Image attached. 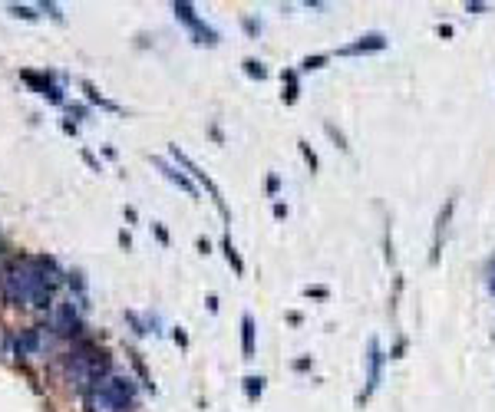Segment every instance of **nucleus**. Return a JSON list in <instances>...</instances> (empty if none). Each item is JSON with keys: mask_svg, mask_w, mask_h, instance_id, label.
<instances>
[{"mask_svg": "<svg viewBox=\"0 0 495 412\" xmlns=\"http://www.w3.org/2000/svg\"><path fill=\"white\" fill-rule=\"evenodd\" d=\"M40 346V333L37 330H27L23 336H17V353H33Z\"/></svg>", "mask_w": 495, "mask_h": 412, "instance_id": "nucleus-4", "label": "nucleus"}, {"mask_svg": "<svg viewBox=\"0 0 495 412\" xmlns=\"http://www.w3.org/2000/svg\"><path fill=\"white\" fill-rule=\"evenodd\" d=\"M57 333H77V314H73V304L57 310Z\"/></svg>", "mask_w": 495, "mask_h": 412, "instance_id": "nucleus-2", "label": "nucleus"}, {"mask_svg": "<svg viewBox=\"0 0 495 412\" xmlns=\"http://www.w3.org/2000/svg\"><path fill=\"white\" fill-rule=\"evenodd\" d=\"M57 284V264L50 258H27L13 261L0 274V290L10 304H30V307H47Z\"/></svg>", "mask_w": 495, "mask_h": 412, "instance_id": "nucleus-1", "label": "nucleus"}, {"mask_svg": "<svg viewBox=\"0 0 495 412\" xmlns=\"http://www.w3.org/2000/svg\"><path fill=\"white\" fill-rule=\"evenodd\" d=\"M23 79H27V83H33V86H37L40 93H43V96H50V99H60V89L53 86V83H50L47 76H37V73H23Z\"/></svg>", "mask_w": 495, "mask_h": 412, "instance_id": "nucleus-3", "label": "nucleus"}, {"mask_svg": "<svg viewBox=\"0 0 495 412\" xmlns=\"http://www.w3.org/2000/svg\"><path fill=\"white\" fill-rule=\"evenodd\" d=\"M13 13H17V17H33V10L30 7H13Z\"/></svg>", "mask_w": 495, "mask_h": 412, "instance_id": "nucleus-5", "label": "nucleus"}]
</instances>
